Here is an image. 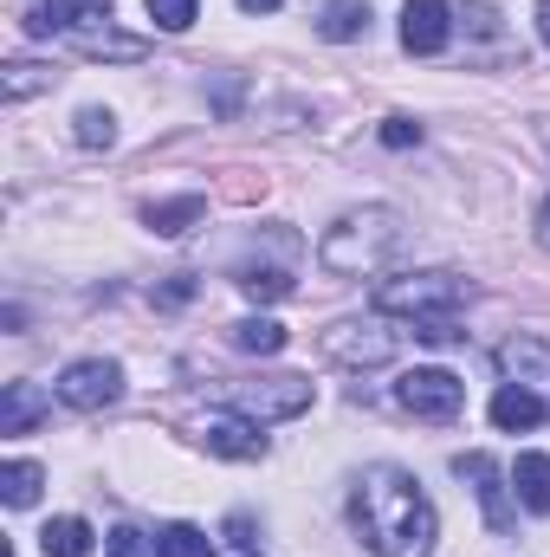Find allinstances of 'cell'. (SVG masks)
I'll use <instances>...</instances> for the list:
<instances>
[{
	"instance_id": "obj_31",
	"label": "cell",
	"mask_w": 550,
	"mask_h": 557,
	"mask_svg": "<svg viewBox=\"0 0 550 557\" xmlns=\"http://www.w3.org/2000/svg\"><path fill=\"white\" fill-rule=\"evenodd\" d=\"M188 298H195V278H188V273H175L162 292H155V305H188Z\"/></svg>"
},
{
	"instance_id": "obj_15",
	"label": "cell",
	"mask_w": 550,
	"mask_h": 557,
	"mask_svg": "<svg viewBox=\"0 0 550 557\" xmlns=\"http://www.w3.org/2000/svg\"><path fill=\"white\" fill-rule=\"evenodd\" d=\"M201 214H208V201H201V195H175V201H155V208L142 214V227H149V234H162V240H175V234H188Z\"/></svg>"
},
{
	"instance_id": "obj_2",
	"label": "cell",
	"mask_w": 550,
	"mask_h": 557,
	"mask_svg": "<svg viewBox=\"0 0 550 557\" xmlns=\"http://www.w3.org/2000/svg\"><path fill=\"white\" fill-rule=\"evenodd\" d=\"M402 240H409L402 208L370 201V208H350V214H337V221L324 227V240H317V267L337 273V278H370V273H383V267L402 253Z\"/></svg>"
},
{
	"instance_id": "obj_4",
	"label": "cell",
	"mask_w": 550,
	"mask_h": 557,
	"mask_svg": "<svg viewBox=\"0 0 550 557\" xmlns=\"http://www.w3.org/2000/svg\"><path fill=\"white\" fill-rule=\"evenodd\" d=\"M396 344H402V331H396L383 311H370V318H343V324L324 331V357L343 363V370H376V363L396 357Z\"/></svg>"
},
{
	"instance_id": "obj_27",
	"label": "cell",
	"mask_w": 550,
	"mask_h": 557,
	"mask_svg": "<svg viewBox=\"0 0 550 557\" xmlns=\"http://www.w3.org/2000/svg\"><path fill=\"white\" fill-rule=\"evenodd\" d=\"M104 557H162V539H149L137 525H117V532L104 539Z\"/></svg>"
},
{
	"instance_id": "obj_34",
	"label": "cell",
	"mask_w": 550,
	"mask_h": 557,
	"mask_svg": "<svg viewBox=\"0 0 550 557\" xmlns=\"http://www.w3.org/2000/svg\"><path fill=\"white\" fill-rule=\"evenodd\" d=\"M240 13H278V0H240Z\"/></svg>"
},
{
	"instance_id": "obj_25",
	"label": "cell",
	"mask_w": 550,
	"mask_h": 557,
	"mask_svg": "<svg viewBox=\"0 0 550 557\" xmlns=\"http://www.w3.org/2000/svg\"><path fill=\"white\" fill-rule=\"evenodd\" d=\"M162 557H214V539L201 525L175 519V525H162Z\"/></svg>"
},
{
	"instance_id": "obj_6",
	"label": "cell",
	"mask_w": 550,
	"mask_h": 557,
	"mask_svg": "<svg viewBox=\"0 0 550 557\" xmlns=\"http://www.w3.org/2000/svg\"><path fill=\"white\" fill-rule=\"evenodd\" d=\"M117 396H124V363H111V357H78V363H65V376H59V403H65V409L98 416V409H111Z\"/></svg>"
},
{
	"instance_id": "obj_24",
	"label": "cell",
	"mask_w": 550,
	"mask_h": 557,
	"mask_svg": "<svg viewBox=\"0 0 550 557\" xmlns=\"http://www.w3.org/2000/svg\"><path fill=\"white\" fill-rule=\"evenodd\" d=\"M72 137L85 143V149H111V143H117V117H111L104 104H85V111L72 117Z\"/></svg>"
},
{
	"instance_id": "obj_30",
	"label": "cell",
	"mask_w": 550,
	"mask_h": 557,
	"mask_svg": "<svg viewBox=\"0 0 550 557\" xmlns=\"http://www.w3.org/2000/svg\"><path fill=\"white\" fill-rule=\"evenodd\" d=\"M460 20H466V26H473L479 39H499V13H492V7H466Z\"/></svg>"
},
{
	"instance_id": "obj_14",
	"label": "cell",
	"mask_w": 550,
	"mask_h": 557,
	"mask_svg": "<svg viewBox=\"0 0 550 557\" xmlns=\"http://www.w3.org/2000/svg\"><path fill=\"white\" fill-rule=\"evenodd\" d=\"M85 13H91V0H39V7L26 13V33H33V39H59V33L72 39V33L85 26Z\"/></svg>"
},
{
	"instance_id": "obj_11",
	"label": "cell",
	"mask_w": 550,
	"mask_h": 557,
	"mask_svg": "<svg viewBox=\"0 0 550 557\" xmlns=\"http://www.w3.org/2000/svg\"><path fill=\"white\" fill-rule=\"evenodd\" d=\"M499 376L518 383V389H538L550 403V344L545 337H525V331L505 337V344H499Z\"/></svg>"
},
{
	"instance_id": "obj_23",
	"label": "cell",
	"mask_w": 550,
	"mask_h": 557,
	"mask_svg": "<svg viewBox=\"0 0 550 557\" xmlns=\"http://www.w3.org/2000/svg\"><path fill=\"white\" fill-rule=\"evenodd\" d=\"M59 85V72H46V65H7V78H0V91H7V104H20V98H33V91H52Z\"/></svg>"
},
{
	"instance_id": "obj_7",
	"label": "cell",
	"mask_w": 550,
	"mask_h": 557,
	"mask_svg": "<svg viewBox=\"0 0 550 557\" xmlns=\"http://www.w3.org/2000/svg\"><path fill=\"white\" fill-rule=\"evenodd\" d=\"M396 403H402L414 421H453L466 409V383H460L453 370H409V376L396 383Z\"/></svg>"
},
{
	"instance_id": "obj_22",
	"label": "cell",
	"mask_w": 550,
	"mask_h": 557,
	"mask_svg": "<svg viewBox=\"0 0 550 557\" xmlns=\"http://www.w3.org/2000/svg\"><path fill=\"white\" fill-rule=\"evenodd\" d=\"M72 46L85 59H142V39H117V33H98V26H78Z\"/></svg>"
},
{
	"instance_id": "obj_33",
	"label": "cell",
	"mask_w": 550,
	"mask_h": 557,
	"mask_svg": "<svg viewBox=\"0 0 550 557\" xmlns=\"http://www.w3.org/2000/svg\"><path fill=\"white\" fill-rule=\"evenodd\" d=\"M538 39L550 46V0H538Z\"/></svg>"
},
{
	"instance_id": "obj_17",
	"label": "cell",
	"mask_w": 550,
	"mask_h": 557,
	"mask_svg": "<svg viewBox=\"0 0 550 557\" xmlns=\"http://www.w3.org/2000/svg\"><path fill=\"white\" fill-rule=\"evenodd\" d=\"M512 486H518V506L525 512H550V454H518Z\"/></svg>"
},
{
	"instance_id": "obj_1",
	"label": "cell",
	"mask_w": 550,
	"mask_h": 557,
	"mask_svg": "<svg viewBox=\"0 0 550 557\" xmlns=\"http://www.w3.org/2000/svg\"><path fill=\"white\" fill-rule=\"evenodd\" d=\"M350 512H357V532L376 557H427L440 539V512L409 467H370L357 480Z\"/></svg>"
},
{
	"instance_id": "obj_5",
	"label": "cell",
	"mask_w": 550,
	"mask_h": 557,
	"mask_svg": "<svg viewBox=\"0 0 550 557\" xmlns=\"http://www.w3.org/2000/svg\"><path fill=\"white\" fill-rule=\"evenodd\" d=\"M227 409L253 421H285V416H304L311 409V383L304 376H260V383H234L227 389Z\"/></svg>"
},
{
	"instance_id": "obj_36",
	"label": "cell",
	"mask_w": 550,
	"mask_h": 557,
	"mask_svg": "<svg viewBox=\"0 0 550 557\" xmlns=\"http://www.w3.org/2000/svg\"><path fill=\"white\" fill-rule=\"evenodd\" d=\"M91 13H111V0H91Z\"/></svg>"
},
{
	"instance_id": "obj_35",
	"label": "cell",
	"mask_w": 550,
	"mask_h": 557,
	"mask_svg": "<svg viewBox=\"0 0 550 557\" xmlns=\"http://www.w3.org/2000/svg\"><path fill=\"white\" fill-rule=\"evenodd\" d=\"M234 557H260V552H253V545H234Z\"/></svg>"
},
{
	"instance_id": "obj_8",
	"label": "cell",
	"mask_w": 550,
	"mask_h": 557,
	"mask_svg": "<svg viewBox=\"0 0 550 557\" xmlns=\"http://www.w3.org/2000/svg\"><path fill=\"white\" fill-rule=\"evenodd\" d=\"M453 473H460V480H473V499H479V512H486V525H492V532H505V525L518 519V499H512L518 486L499 473V460H492V454H460V460H453Z\"/></svg>"
},
{
	"instance_id": "obj_13",
	"label": "cell",
	"mask_w": 550,
	"mask_h": 557,
	"mask_svg": "<svg viewBox=\"0 0 550 557\" xmlns=\"http://www.w3.org/2000/svg\"><path fill=\"white\" fill-rule=\"evenodd\" d=\"M550 416V403L538 389H518V383H505L499 396H492V428H505V434H518V428H538Z\"/></svg>"
},
{
	"instance_id": "obj_29",
	"label": "cell",
	"mask_w": 550,
	"mask_h": 557,
	"mask_svg": "<svg viewBox=\"0 0 550 557\" xmlns=\"http://www.w3.org/2000/svg\"><path fill=\"white\" fill-rule=\"evenodd\" d=\"M383 143H389V149H409V143H421V124H409V117H389V124H383Z\"/></svg>"
},
{
	"instance_id": "obj_18",
	"label": "cell",
	"mask_w": 550,
	"mask_h": 557,
	"mask_svg": "<svg viewBox=\"0 0 550 557\" xmlns=\"http://www.w3.org/2000/svg\"><path fill=\"white\" fill-rule=\"evenodd\" d=\"M91 545H98V532H91L85 519H72V512L39 532V552L46 557H91Z\"/></svg>"
},
{
	"instance_id": "obj_20",
	"label": "cell",
	"mask_w": 550,
	"mask_h": 557,
	"mask_svg": "<svg viewBox=\"0 0 550 557\" xmlns=\"http://www.w3.org/2000/svg\"><path fill=\"white\" fill-rule=\"evenodd\" d=\"M39 486H46V467H33V460H7L0 467V499L7 506H33Z\"/></svg>"
},
{
	"instance_id": "obj_28",
	"label": "cell",
	"mask_w": 550,
	"mask_h": 557,
	"mask_svg": "<svg viewBox=\"0 0 550 557\" xmlns=\"http://www.w3.org/2000/svg\"><path fill=\"white\" fill-rule=\"evenodd\" d=\"M409 331L421 337V344H460V337H466V331H460V318H414Z\"/></svg>"
},
{
	"instance_id": "obj_26",
	"label": "cell",
	"mask_w": 550,
	"mask_h": 557,
	"mask_svg": "<svg viewBox=\"0 0 550 557\" xmlns=\"http://www.w3.org/2000/svg\"><path fill=\"white\" fill-rule=\"evenodd\" d=\"M142 7H149V20H155L162 33H188L195 13H201V0H142Z\"/></svg>"
},
{
	"instance_id": "obj_32",
	"label": "cell",
	"mask_w": 550,
	"mask_h": 557,
	"mask_svg": "<svg viewBox=\"0 0 550 557\" xmlns=\"http://www.w3.org/2000/svg\"><path fill=\"white\" fill-rule=\"evenodd\" d=\"M532 227H538V247H545V253H550V201H545V208H538V221H532Z\"/></svg>"
},
{
	"instance_id": "obj_9",
	"label": "cell",
	"mask_w": 550,
	"mask_h": 557,
	"mask_svg": "<svg viewBox=\"0 0 550 557\" xmlns=\"http://www.w3.org/2000/svg\"><path fill=\"white\" fill-rule=\"evenodd\" d=\"M266 421L240 416V409H214V416H201V447L208 454H221V460H266V434H260Z\"/></svg>"
},
{
	"instance_id": "obj_12",
	"label": "cell",
	"mask_w": 550,
	"mask_h": 557,
	"mask_svg": "<svg viewBox=\"0 0 550 557\" xmlns=\"http://www.w3.org/2000/svg\"><path fill=\"white\" fill-rule=\"evenodd\" d=\"M46 416H52V403H46L39 383H7L0 389V434H33Z\"/></svg>"
},
{
	"instance_id": "obj_3",
	"label": "cell",
	"mask_w": 550,
	"mask_h": 557,
	"mask_svg": "<svg viewBox=\"0 0 550 557\" xmlns=\"http://www.w3.org/2000/svg\"><path fill=\"white\" fill-rule=\"evenodd\" d=\"M473 298V278L460 273H402L376 285V311L383 318H453L460 305Z\"/></svg>"
},
{
	"instance_id": "obj_21",
	"label": "cell",
	"mask_w": 550,
	"mask_h": 557,
	"mask_svg": "<svg viewBox=\"0 0 550 557\" xmlns=\"http://www.w3.org/2000/svg\"><path fill=\"white\" fill-rule=\"evenodd\" d=\"M234 285L247 292V298H260V305H273V298H291V273L285 267H240Z\"/></svg>"
},
{
	"instance_id": "obj_19",
	"label": "cell",
	"mask_w": 550,
	"mask_h": 557,
	"mask_svg": "<svg viewBox=\"0 0 550 557\" xmlns=\"http://www.w3.org/2000/svg\"><path fill=\"white\" fill-rule=\"evenodd\" d=\"M227 337H234V350H247V357H278V350H285V324H278V318H240V324H227Z\"/></svg>"
},
{
	"instance_id": "obj_16",
	"label": "cell",
	"mask_w": 550,
	"mask_h": 557,
	"mask_svg": "<svg viewBox=\"0 0 550 557\" xmlns=\"http://www.w3.org/2000/svg\"><path fill=\"white\" fill-rule=\"evenodd\" d=\"M363 33H370V0H330L317 20V39H330V46H350Z\"/></svg>"
},
{
	"instance_id": "obj_10",
	"label": "cell",
	"mask_w": 550,
	"mask_h": 557,
	"mask_svg": "<svg viewBox=\"0 0 550 557\" xmlns=\"http://www.w3.org/2000/svg\"><path fill=\"white\" fill-rule=\"evenodd\" d=\"M447 39H453V7L447 0H409L402 7V46H409L414 59L447 52Z\"/></svg>"
}]
</instances>
